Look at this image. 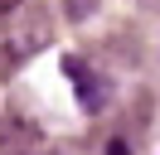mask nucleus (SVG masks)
Here are the masks:
<instances>
[{"mask_svg": "<svg viewBox=\"0 0 160 155\" xmlns=\"http://www.w3.org/2000/svg\"><path fill=\"white\" fill-rule=\"evenodd\" d=\"M63 73L73 78V87H78V102L88 107V112H102V102H107V82H102L82 58H63Z\"/></svg>", "mask_w": 160, "mask_h": 155, "instance_id": "nucleus-2", "label": "nucleus"}, {"mask_svg": "<svg viewBox=\"0 0 160 155\" xmlns=\"http://www.w3.org/2000/svg\"><path fill=\"white\" fill-rule=\"evenodd\" d=\"M63 5H68V19H88L97 0H63Z\"/></svg>", "mask_w": 160, "mask_h": 155, "instance_id": "nucleus-4", "label": "nucleus"}, {"mask_svg": "<svg viewBox=\"0 0 160 155\" xmlns=\"http://www.w3.org/2000/svg\"><path fill=\"white\" fill-rule=\"evenodd\" d=\"M34 141H39V131L24 126L20 116H10V126L0 131V155H15V145H34Z\"/></svg>", "mask_w": 160, "mask_h": 155, "instance_id": "nucleus-3", "label": "nucleus"}, {"mask_svg": "<svg viewBox=\"0 0 160 155\" xmlns=\"http://www.w3.org/2000/svg\"><path fill=\"white\" fill-rule=\"evenodd\" d=\"M49 34H53V19H49L44 5H24L20 0L15 10H5V15H0V82L20 73V68L49 44Z\"/></svg>", "mask_w": 160, "mask_h": 155, "instance_id": "nucleus-1", "label": "nucleus"}, {"mask_svg": "<svg viewBox=\"0 0 160 155\" xmlns=\"http://www.w3.org/2000/svg\"><path fill=\"white\" fill-rule=\"evenodd\" d=\"M107 155H131V150H126V141H112V145H107Z\"/></svg>", "mask_w": 160, "mask_h": 155, "instance_id": "nucleus-5", "label": "nucleus"}, {"mask_svg": "<svg viewBox=\"0 0 160 155\" xmlns=\"http://www.w3.org/2000/svg\"><path fill=\"white\" fill-rule=\"evenodd\" d=\"M15 5H20V0H0V15H5V10H15Z\"/></svg>", "mask_w": 160, "mask_h": 155, "instance_id": "nucleus-6", "label": "nucleus"}]
</instances>
